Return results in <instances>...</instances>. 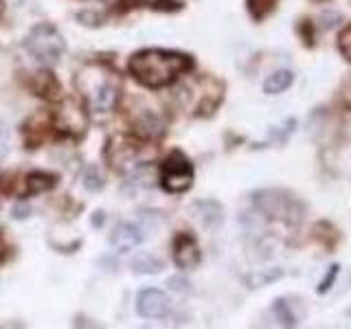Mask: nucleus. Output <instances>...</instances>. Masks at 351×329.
Segmentation results:
<instances>
[{
    "mask_svg": "<svg viewBox=\"0 0 351 329\" xmlns=\"http://www.w3.org/2000/svg\"><path fill=\"white\" fill-rule=\"evenodd\" d=\"M191 69V60L182 53H169L160 49L141 51L130 60V71L147 88H162L171 84L180 73Z\"/></svg>",
    "mask_w": 351,
    "mask_h": 329,
    "instance_id": "nucleus-1",
    "label": "nucleus"
},
{
    "mask_svg": "<svg viewBox=\"0 0 351 329\" xmlns=\"http://www.w3.org/2000/svg\"><path fill=\"white\" fill-rule=\"evenodd\" d=\"M82 182L88 191H99L104 186V175L99 173L97 167H86L84 173H82Z\"/></svg>",
    "mask_w": 351,
    "mask_h": 329,
    "instance_id": "nucleus-16",
    "label": "nucleus"
},
{
    "mask_svg": "<svg viewBox=\"0 0 351 329\" xmlns=\"http://www.w3.org/2000/svg\"><path fill=\"white\" fill-rule=\"evenodd\" d=\"M58 178H55L53 173H47V171H33L27 175V193L29 195H36V193H42L47 189H53Z\"/></svg>",
    "mask_w": 351,
    "mask_h": 329,
    "instance_id": "nucleus-12",
    "label": "nucleus"
},
{
    "mask_svg": "<svg viewBox=\"0 0 351 329\" xmlns=\"http://www.w3.org/2000/svg\"><path fill=\"white\" fill-rule=\"evenodd\" d=\"M281 270H270V272H259V274H252V277H248V283H250V288H259V285H266L274 279H279L281 277Z\"/></svg>",
    "mask_w": 351,
    "mask_h": 329,
    "instance_id": "nucleus-17",
    "label": "nucleus"
},
{
    "mask_svg": "<svg viewBox=\"0 0 351 329\" xmlns=\"http://www.w3.org/2000/svg\"><path fill=\"white\" fill-rule=\"evenodd\" d=\"M0 138H3V132H0Z\"/></svg>",
    "mask_w": 351,
    "mask_h": 329,
    "instance_id": "nucleus-23",
    "label": "nucleus"
},
{
    "mask_svg": "<svg viewBox=\"0 0 351 329\" xmlns=\"http://www.w3.org/2000/svg\"><path fill=\"white\" fill-rule=\"evenodd\" d=\"M132 270L136 274H158L162 270V261L152 255H138L132 261Z\"/></svg>",
    "mask_w": 351,
    "mask_h": 329,
    "instance_id": "nucleus-13",
    "label": "nucleus"
},
{
    "mask_svg": "<svg viewBox=\"0 0 351 329\" xmlns=\"http://www.w3.org/2000/svg\"><path fill=\"white\" fill-rule=\"evenodd\" d=\"M200 248H197V241L186 235V233H180L178 237L173 239V261L178 263L180 268L184 270H191L195 268L197 263H200Z\"/></svg>",
    "mask_w": 351,
    "mask_h": 329,
    "instance_id": "nucleus-6",
    "label": "nucleus"
},
{
    "mask_svg": "<svg viewBox=\"0 0 351 329\" xmlns=\"http://www.w3.org/2000/svg\"><path fill=\"white\" fill-rule=\"evenodd\" d=\"M97 215H99V217L93 219V224H95V226H97V224H104V213H97Z\"/></svg>",
    "mask_w": 351,
    "mask_h": 329,
    "instance_id": "nucleus-21",
    "label": "nucleus"
},
{
    "mask_svg": "<svg viewBox=\"0 0 351 329\" xmlns=\"http://www.w3.org/2000/svg\"><path fill=\"white\" fill-rule=\"evenodd\" d=\"M338 49H340V53L345 55V60L351 62V25L340 31V36H338Z\"/></svg>",
    "mask_w": 351,
    "mask_h": 329,
    "instance_id": "nucleus-18",
    "label": "nucleus"
},
{
    "mask_svg": "<svg viewBox=\"0 0 351 329\" xmlns=\"http://www.w3.org/2000/svg\"><path fill=\"white\" fill-rule=\"evenodd\" d=\"M27 49L31 51L33 58H38L42 64L53 66V64H58L64 55L66 42L62 38V33L53 25H38L29 33Z\"/></svg>",
    "mask_w": 351,
    "mask_h": 329,
    "instance_id": "nucleus-3",
    "label": "nucleus"
},
{
    "mask_svg": "<svg viewBox=\"0 0 351 329\" xmlns=\"http://www.w3.org/2000/svg\"><path fill=\"white\" fill-rule=\"evenodd\" d=\"M169 288H171V290H178V292H184V290H189V283H186L184 279L173 277V279L169 281Z\"/></svg>",
    "mask_w": 351,
    "mask_h": 329,
    "instance_id": "nucleus-20",
    "label": "nucleus"
},
{
    "mask_svg": "<svg viewBox=\"0 0 351 329\" xmlns=\"http://www.w3.org/2000/svg\"><path fill=\"white\" fill-rule=\"evenodd\" d=\"M77 84H80L88 106L95 112H110L117 106L119 82L110 71L99 69V66H88L84 73H80Z\"/></svg>",
    "mask_w": 351,
    "mask_h": 329,
    "instance_id": "nucleus-2",
    "label": "nucleus"
},
{
    "mask_svg": "<svg viewBox=\"0 0 351 329\" xmlns=\"http://www.w3.org/2000/svg\"><path fill=\"white\" fill-rule=\"evenodd\" d=\"M195 211L200 213L202 224L208 228H215L222 224V206L213 200H202V202H195Z\"/></svg>",
    "mask_w": 351,
    "mask_h": 329,
    "instance_id": "nucleus-10",
    "label": "nucleus"
},
{
    "mask_svg": "<svg viewBox=\"0 0 351 329\" xmlns=\"http://www.w3.org/2000/svg\"><path fill=\"white\" fill-rule=\"evenodd\" d=\"M193 184V167L184 154L173 151L162 164V186L169 193H184Z\"/></svg>",
    "mask_w": 351,
    "mask_h": 329,
    "instance_id": "nucleus-4",
    "label": "nucleus"
},
{
    "mask_svg": "<svg viewBox=\"0 0 351 329\" xmlns=\"http://www.w3.org/2000/svg\"><path fill=\"white\" fill-rule=\"evenodd\" d=\"M272 314L279 318V323L281 325H285V327H294L296 323V316L288 310V301H283V299H279V301H274V305H272Z\"/></svg>",
    "mask_w": 351,
    "mask_h": 329,
    "instance_id": "nucleus-15",
    "label": "nucleus"
},
{
    "mask_svg": "<svg viewBox=\"0 0 351 329\" xmlns=\"http://www.w3.org/2000/svg\"><path fill=\"white\" fill-rule=\"evenodd\" d=\"M136 310L143 318H165L169 314V299L160 290H143L136 299Z\"/></svg>",
    "mask_w": 351,
    "mask_h": 329,
    "instance_id": "nucleus-5",
    "label": "nucleus"
},
{
    "mask_svg": "<svg viewBox=\"0 0 351 329\" xmlns=\"http://www.w3.org/2000/svg\"><path fill=\"white\" fill-rule=\"evenodd\" d=\"M255 204L261 208L266 215H272V217H285L288 215V206L290 202L281 197L279 191H263V193H257L255 195Z\"/></svg>",
    "mask_w": 351,
    "mask_h": 329,
    "instance_id": "nucleus-9",
    "label": "nucleus"
},
{
    "mask_svg": "<svg viewBox=\"0 0 351 329\" xmlns=\"http://www.w3.org/2000/svg\"><path fill=\"white\" fill-rule=\"evenodd\" d=\"M279 0H246V5H248V11H250V16L255 18L257 22L259 20H266L274 7H277Z\"/></svg>",
    "mask_w": 351,
    "mask_h": 329,
    "instance_id": "nucleus-14",
    "label": "nucleus"
},
{
    "mask_svg": "<svg viewBox=\"0 0 351 329\" xmlns=\"http://www.w3.org/2000/svg\"><path fill=\"white\" fill-rule=\"evenodd\" d=\"M141 241H143L141 228L134 226V224H130V222L119 224V226L114 228L112 237H110V244H112L119 252H130V250H134V248L141 244Z\"/></svg>",
    "mask_w": 351,
    "mask_h": 329,
    "instance_id": "nucleus-8",
    "label": "nucleus"
},
{
    "mask_svg": "<svg viewBox=\"0 0 351 329\" xmlns=\"http://www.w3.org/2000/svg\"><path fill=\"white\" fill-rule=\"evenodd\" d=\"M345 97H347V101H349V106H351V82H349V88H347V93H345Z\"/></svg>",
    "mask_w": 351,
    "mask_h": 329,
    "instance_id": "nucleus-22",
    "label": "nucleus"
},
{
    "mask_svg": "<svg viewBox=\"0 0 351 329\" xmlns=\"http://www.w3.org/2000/svg\"><path fill=\"white\" fill-rule=\"evenodd\" d=\"M294 84V73L292 71H277L272 73L266 82H263V90L268 95H281Z\"/></svg>",
    "mask_w": 351,
    "mask_h": 329,
    "instance_id": "nucleus-11",
    "label": "nucleus"
},
{
    "mask_svg": "<svg viewBox=\"0 0 351 329\" xmlns=\"http://www.w3.org/2000/svg\"><path fill=\"white\" fill-rule=\"evenodd\" d=\"M58 127L64 130V132H71V134H80V132H84L86 130L84 110L75 101H66L58 110Z\"/></svg>",
    "mask_w": 351,
    "mask_h": 329,
    "instance_id": "nucleus-7",
    "label": "nucleus"
},
{
    "mask_svg": "<svg viewBox=\"0 0 351 329\" xmlns=\"http://www.w3.org/2000/svg\"><path fill=\"white\" fill-rule=\"evenodd\" d=\"M338 272H340V266L338 263H334L332 268H329V272H327V277L321 281V285H318V294H325L329 288H332V283L336 281V277H338Z\"/></svg>",
    "mask_w": 351,
    "mask_h": 329,
    "instance_id": "nucleus-19",
    "label": "nucleus"
}]
</instances>
